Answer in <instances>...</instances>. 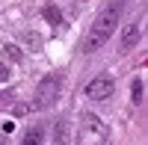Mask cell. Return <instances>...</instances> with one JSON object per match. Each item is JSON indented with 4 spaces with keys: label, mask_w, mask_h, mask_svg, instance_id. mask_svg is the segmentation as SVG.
<instances>
[{
    "label": "cell",
    "mask_w": 148,
    "mask_h": 145,
    "mask_svg": "<svg viewBox=\"0 0 148 145\" xmlns=\"http://www.w3.org/2000/svg\"><path fill=\"white\" fill-rule=\"evenodd\" d=\"M53 142H56V145H68V122H56Z\"/></svg>",
    "instance_id": "cell-7"
},
{
    "label": "cell",
    "mask_w": 148,
    "mask_h": 145,
    "mask_svg": "<svg viewBox=\"0 0 148 145\" xmlns=\"http://www.w3.org/2000/svg\"><path fill=\"white\" fill-rule=\"evenodd\" d=\"M45 15H47V21H51V24H59V21H62V18H59V12H56V6H47Z\"/></svg>",
    "instance_id": "cell-9"
},
{
    "label": "cell",
    "mask_w": 148,
    "mask_h": 145,
    "mask_svg": "<svg viewBox=\"0 0 148 145\" xmlns=\"http://www.w3.org/2000/svg\"><path fill=\"white\" fill-rule=\"evenodd\" d=\"M59 89H62V74H47L39 80V89H36V107L39 110H47V107H53L56 98H59Z\"/></svg>",
    "instance_id": "cell-3"
},
{
    "label": "cell",
    "mask_w": 148,
    "mask_h": 145,
    "mask_svg": "<svg viewBox=\"0 0 148 145\" xmlns=\"http://www.w3.org/2000/svg\"><path fill=\"white\" fill-rule=\"evenodd\" d=\"M113 89H116L113 77L101 74V77H95L89 86H86V98H89V101H107L110 95H113Z\"/></svg>",
    "instance_id": "cell-4"
},
{
    "label": "cell",
    "mask_w": 148,
    "mask_h": 145,
    "mask_svg": "<svg viewBox=\"0 0 148 145\" xmlns=\"http://www.w3.org/2000/svg\"><path fill=\"white\" fill-rule=\"evenodd\" d=\"M136 42H139V27H136V24H127L125 33H121V53H127Z\"/></svg>",
    "instance_id": "cell-5"
},
{
    "label": "cell",
    "mask_w": 148,
    "mask_h": 145,
    "mask_svg": "<svg viewBox=\"0 0 148 145\" xmlns=\"http://www.w3.org/2000/svg\"><path fill=\"white\" fill-rule=\"evenodd\" d=\"M119 18H121V6L113 3V6H104L98 12V18L92 21L89 33H86V42H83V51L86 53H95L113 39V33L119 30Z\"/></svg>",
    "instance_id": "cell-1"
},
{
    "label": "cell",
    "mask_w": 148,
    "mask_h": 145,
    "mask_svg": "<svg viewBox=\"0 0 148 145\" xmlns=\"http://www.w3.org/2000/svg\"><path fill=\"white\" fill-rule=\"evenodd\" d=\"M142 89H145V83L142 80H133V86H130V101L133 104H142Z\"/></svg>",
    "instance_id": "cell-8"
},
{
    "label": "cell",
    "mask_w": 148,
    "mask_h": 145,
    "mask_svg": "<svg viewBox=\"0 0 148 145\" xmlns=\"http://www.w3.org/2000/svg\"><path fill=\"white\" fill-rule=\"evenodd\" d=\"M9 74H12V71H9L3 62H0V83H6V80H9Z\"/></svg>",
    "instance_id": "cell-10"
},
{
    "label": "cell",
    "mask_w": 148,
    "mask_h": 145,
    "mask_svg": "<svg viewBox=\"0 0 148 145\" xmlns=\"http://www.w3.org/2000/svg\"><path fill=\"white\" fill-rule=\"evenodd\" d=\"M80 142L83 145H104L107 139H110V127L101 122L98 116H92V113H83V118H80Z\"/></svg>",
    "instance_id": "cell-2"
},
{
    "label": "cell",
    "mask_w": 148,
    "mask_h": 145,
    "mask_svg": "<svg viewBox=\"0 0 148 145\" xmlns=\"http://www.w3.org/2000/svg\"><path fill=\"white\" fill-rule=\"evenodd\" d=\"M42 136H45L42 127H30L27 133L21 136V145H42Z\"/></svg>",
    "instance_id": "cell-6"
},
{
    "label": "cell",
    "mask_w": 148,
    "mask_h": 145,
    "mask_svg": "<svg viewBox=\"0 0 148 145\" xmlns=\"http://www.w3.org/2000/svg\"><path fill=\"white\" fill-rule=\"evenodd\" d=\"M27 110H30L27 104H18V107H15V116H27Z\"/></svg>",
    "instance_id": "cell-11"
}]
</instances>
